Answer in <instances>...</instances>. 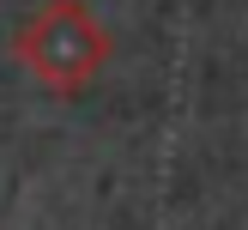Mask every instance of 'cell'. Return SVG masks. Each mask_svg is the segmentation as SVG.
<instances>
[{
	"instance_id": "6da1fadb",
	"label": "cell",
	"mask_w": 248,
	"mask_h": 230,
	"mask_svg": "<svg viewBox=\"0 0 248 230\" xmlns=\"http://www.w3.org/2000/svg\"><path fill=\"white\" fill-rule=\"evenodd\" d=\"M12 55H18V67L43 91L79 97V91H91L103 79L109 55H115V36H109V24L85 0H43L12 31Z\"/></svg>"
}]
</instances>
